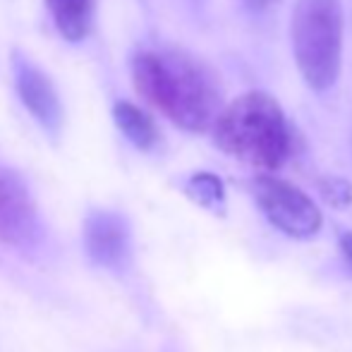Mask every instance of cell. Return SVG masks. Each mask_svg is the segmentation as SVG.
I'll return each instance as SVG.
<instances>
[{"label": "cell", "mask_w": 352, "mask_h": 352, "mask_svg": "<svg viewBox=\"0 0 352 352\" xmlns=\"http://www.w3.org/2000/svg\"><path fill=\"white\" fill-rule=\"evenodd\" d=\"M218 148L254 168L276 170L290 153V130L278 101L264 91L242 94L213 122Z\"/></svg>", "instance_id": "cell-2"}, {"label": "cell", "mask_w": 352, "mask_h": 352, "mask_svg": "<svg viewBox=\"0 0 352 352\" xmlns=\"http://www.w3.org/2000/svg\"><path fill=\"white\" fill-rule=\"evenodd\" d=\"M12 74H14V87H17L19 101L32 113L34 120L51 137L60 135L63 122H65V113H63L60 96H58L48 74L38 65H34L29 58H24L22 53H14L12 56Z\"/></svg>", "instance_id": "cell-6"}, {"label": "cell", "mask_w": 352, "mask_h": 352, "mask_svg": "<svg viewBox=\"0 0 352 352\" xmlns=\"http://www.w3.org/2000/svg\"><path fill=\"white\" fill-rule=\"evenodd\" d=\"M292 53L307 87L326 91L336 84L343 63V3L297 0L290 19Z\"/></svg>", "instance_id": "cell-3"}, {"label": "cell", "mask_w": 352, "mask_h": 352, "mask_svg": "<svg viewBox=\"0 0 352 352\" xmlns=\"http://www.w3.org/2000/svg\"><path fill=\"white\" fill-rule=\"evenodd\" d=\"M46 8L67 41H82L91 32L94 0H46Z\"/></svg>", "instance_id": "cell-8"}, {"label": "cell", "mask_w": 352, "mask_h": 352, "mask_svg": "<svg viewBox=\"0 0 352 352\" xmlns=\"http://www.w3.org/2000/svg\"><path fill=\"white\" fill-rule=\"evenodd\" d=\"M41 237V223L27 182L0 166V240L12 247H29Z\"/></svg>", "instance_id": "cell-5"}, {"label": "cell", "mask_w": 352, "mask_h": 352, "mask_svg": "<svg viewBox=\"0 0 352 352\" xmlns=\"http://www.w3.org/2000/svg\"><path fill=\"white\" fill-rule=\"evenodd\" d=\"M254 199L264 216L274 223L285 235L307 240L321 230V211L309 197L295 185L278 177H256L254 180Z\"/></svg>", "instance_id": "cell-4"}, {"label": "cell", "mask_w": 352, "mask_h": 352, "mask_svg": "<svg viewBox=\"0 0 352 352\" xmlns=\"http://www.w3.org/2000/svg\"><path fill=\"white\" fill-rule=\"evenodd\" d=\"M137 91L187 132H204L218 118V89L204 67L177 53H140L132 60Z\"/></svg>", "instance_id": "cell-1"}, {"label": "cell", "mask_w": 352, "mask_h": 352, "mask_svg": "<svg viewBox=\"0 0 352 352\" xmlns=\"http://www.w3.org/2000/svg\"><path fill=\"white\" fill-rule=\"evenodd\" d=\"M245 5L250 10H261V8H266V5H269V0H245Z\"/></svg>", "instance_id": "cell-13"}, {"label": "cell", "mask_w": 352, "mask_h": 352, "mask_svg": "<svg viewBox=\"0 0 352 352\" xmlns=\"http://www.w3.org/2000/svg\"><path fill=\"white\" fill-rule=\"evenodd\" d=\"M84 247L94 264L122 271L132 259V235L127 221L116 211H91L84 223Z\"/></svg>", "instance_id": "cell-7"}, {"label": "cell", "mask_w": 352, "mask_h": 352, "mask_svg": "<svg viewBox=\"0 0 352 352\" xmlns=\"http://www.w3.org/2000/svg\"><path fill=\"white\" fill-rule=\"evenodd\" d=\"M113 120H116L118 130L127 137L142 151H151L158 144V127L140 106L130 101H118L113 106Z\"/></svg>", "instance_id": "cell-9"}, {"label": "cell", "mask_w": 352, "mask_h": 352, "mask_svg": "<svg viewBox=\"0 0 352 352\" xmlns=\"http://www.w3.org/2000/svg\"><path fill=\"white\" fill-rule=\"evenodd\" d=\"M324 197L333 206H348L352 201V187L343 180H329L324 182Z\"/></svg>", "instance_id": "cell-11"}, {"label": "cell", "mask_w": 352, "mask_h": 352, "mask_svg": "<svg viewBox=\"0 0 352 352\" xmlns=\"http://www.w3.org/2000/svg\"><path fill=\"white\" fill-rule=\"evenodd\" d=\"M187 195L197 201L199 206L209 209L213 213L226 211V187L211 173H197L187 182Z\"/></svg>", "instance_id": "cell-10"}, {"label": "cell", "mask_w": 352, "mask_h": 352, "mask_svg": "<svg viewBox=\"0 0 352 352\" xmlns=\"http://www.w3.org/2000/svg\"><path fill=\"white\" fill-rule=\"evenodd\" d=\"M340 250H343L345 259H348L352 266V232H345V235L340 237Z\"/></svg>", "instance_id": "cell-12"}]
</instances>
